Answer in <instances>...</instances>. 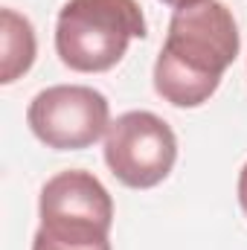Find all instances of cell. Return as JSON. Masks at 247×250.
<instances>
[{
  "label": "cell",
  "instance_id": "1",
  "mask_svg": "<svg viewBox=\"0 0 247 250\" xmlns=\"http://www.w3.org/2000/svg\"><path fill=\"white\" fill-rule=\"evenodd\" d=\"M242 47L239 23L221 0L175 9L166 44L154 62V90L175 108L204 105Z\"/></svg>",
  "mask_w": 247,
  "mask_h": 250
},
{
  "label": "cell",
  "instance_id": "2",
  "mask_svg": "<svg viewBox=\"0 0 247 250\" xmlns=\"http://www.w3.org/2000/svg\"><path fill=\"white\" fill-rule=\"evenodd\" d=\"M134 38H145V15L137 0H67L59 12L56 53L76 73L117 67Z\"/></svg>",
  "mask_w": 247,
  "mask_h": 250
},
{
  "label": "cell",
  "instance_id": "3",
  "mask_svg": "<svg viewBox=\"0 0 247 250\" xmlns=\"http://www.w3.org/2000/svg\"><path fill=\"white\" fill-rule=\"evenodd\" d=\"M41 227L38 236L70 245L96 248L108 245L114 224V201L102 181L84 169H67L53 175L41 189Z\"/></svg>",
  "mask_w": 247,
  "mask_h": 250
},
{
  "label": "cell",
  "instance_id": "4",
  "mask_svg": "<svg viewBox=\"0 0 247 250\" xmlns=\"http://www.w3.org/2000/svg\"><path fill=\"white\" fill-rule=\"evenodd\" d=\"M178 160V137L172 125L151 111H128L105 134V163L128 189L163 184Z\"/></svg>",
  "mask_w": 247,
  "mask_h": 250
},
{
  "label": "cell",
  "instance_id": "5",
  "mask_svg": "<svg viewBox=\"0 0 247 250\" xmlns=\"http://www.w3.org/2000/svg\"><path fill=\"white\" fill-rule=\"evenodd\" d=\"M32 134L56 151H79L93 146L111 128L108 99L87 84H53L26 108Z\"/></svg>",
  "mask_w": 247,
  "mask_h": 250
},
{
  "label": "cell",
  "instance_id": "6",
  "mask_svg": "<svg viewBox=\"0 0 247 250\" xmlns=\"http://www.w3.org/2000/svg\"><path fill=\"white\" fill-rule=\"evenodd\" d=\"M35 62V29L15 9H3V67L0 82L12 84Z\"/></svg>",
  "mask_w": 247,
  "mask_h": 250
},
{
  "label": "cell",
  "instance_id": "7",
  "mask_svg": "<svg viewBox=\"0 0 247 250\" xmlns=\"http://www.w3.org/2000/svg\"><path fill=\"white\" fill-rule=\"evenodd\" d=\"M32 250H111V245H96V248H67V245L47 242L44 236H38V233H35V239H32Z\"/></svg>",
  "mask_w": 247,
  "mask_h": 250
},
{
  "label": "cell",
  "instance_id": "8",
  "mask_svg": "<svg viewBox=\"0 0 247 250\" xmlns=\"http://www.w3.org/2000/svg\"><path fill=\"white\" fill-rule=\"evenodd\" d=\"M239 204H242V209H245V215H247V163H245V169H242V175H239Z\"/></svg>",
  "mask_w": 247,
  "mask_h": 250
},
{
  "label": "cell",
  "instance_id": "9",
  "mask_svg": "<svg viewBox=\"0 0 247 250\" xmlns=\"http://www.w3.org/2000/svg\"><path fill=\"white\" fill-rule=\"evenodd\" d=\"M163 3H169V6H175V9H181V6H189V3H198V0H163Z\"/></svg>",
  "mask_w": 247,
  "mask_h": 250
}]
</instances>
